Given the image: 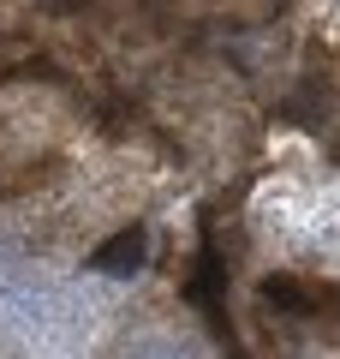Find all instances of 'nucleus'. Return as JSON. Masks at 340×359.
<instances>
[{"mask_svg": "<svg viewBox=\"0 0 340 359\" xmlns=\"http://www.w3.org/2000/svg\"><path fill=\"white\" fill-rule=\"evenodd\" d=\"M126 359H197L185 341H173V335H143V341L126 347Z\"/></svg>", "mask_w": 340, "mask_h": 359, "instance_id": "f03ea898", "label": "nucleus"}, {"mask_svg": "<svg viewBox=\"0 0 340 359\" xmlns=\"http://www.w3.org/2000/svg\"><path fill=\"white\" fill-rule=\"evenodd\" d=\"M143 252H150V228H126V233H113L90 264H96L101 276H138V269H143Z\"/></svg>", "mask_w": 340, "mask_h": 359, "instance_id": "f257e3e1", "label": "nucleus"}]
</instances>
